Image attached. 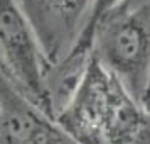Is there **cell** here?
<instances>
[{"mask_svg": "<svg viewBox=\"0 0 150 144\" xmlns=\"http://www.w3.org/2000/svg\"><path fill=\"white\" fill-rule=\"evenodd\" d=\"M41 44L49 71L68 56L89 17L93 0H17Z\"/></svg>", "mask_w": 150, "mask_h": 144, "instance_id": "obj_4", "label": "cell"}, {"mask_svg": "<svg viewBox=\"0 0 150 144\" xmlns=\"http://www.w3.org/2000/svg\"><path fill=\"white\" fill-rule=\"evenodd\" d=\"M0 68H2V61H0Z\"/></svg>", "mask_w": 150, "mask_h": 144, "instance_id": "obj_7", "label": "cell"}, {"mask_svg": "<svg viewBox=\"0 0 150 144\" xmlns=\"http://www.w3.org/2000/svg\"><path fill=\"white\" fill-rule=\"evenodd\" d=\"M0 144H78L0 68Z\"/></svg>", "mask_w": 150, "mask_h": 144, "instance_id": "obj_5", "label": "cell"}, {"mask_svg": "<svg viewBox=\"0 0 150 144\" xmlns=\"http://www.w3.org/2000/svg\"><path fill=\"white\" fill-rule=\"evenodd\" d=\"M56 120L78 144H150V112L93 53Z\"/></svg>", "mask_w": 150, "mask_h": 144, "instance_id": "obj_1", "label": "cell"}, {"mask_svg": "<svg viewBox=\"0 0 150 144\" xmlns=\"http://www.w3.org/2000/svg\"><path fill=\"white\" fill-rule=\"evenodd\" d=\"M140 103H142L143 107L150 112V73H149V78H147V83H145V88H143Z\"/></svg>", "mask_w": 150, "mask_h": 144, "instance_id": "obj_6", "label": "cell"}, {"mask_svg": "<svg viewBox=\"0 0 150 144\" xmlns=\"http://www.w3.org/2000/svg\"><path fill=\"white\" fill-rule=\"evenodd\" d=\"M0 61L2 69L32 102L56 117L47 85L49 64L17 0H0Z\"/></svg>", "mask_w": 150, "mask_h": 144, "instance_id": "obj_3", "label": "cell"}, {"mask_svg": "<svg viewBox=\"0 0 150 144\" xmlns=\"http://www.w3.org/2000/svg\"><path fill=\"white\" fill-rule=\"evenodd\" d=\"M91 53L140 102L150 73V0H123L110 10L93 32Z\"/></svg>", "mask_w": 150, "mask_h": 144, "instance_id": "obj_2", "label": "cell"}]
</instances>
